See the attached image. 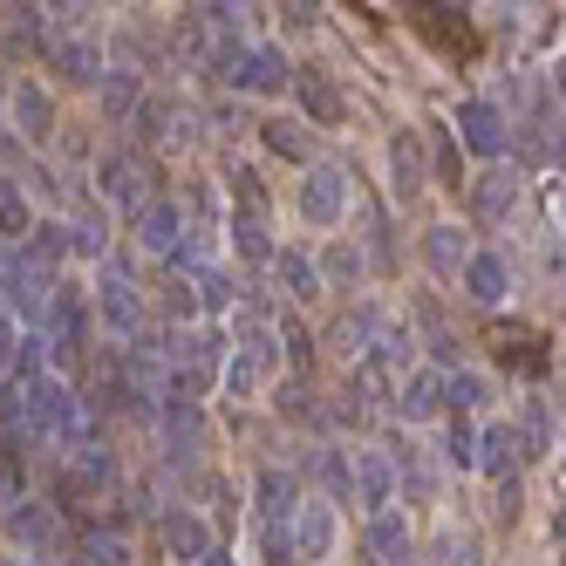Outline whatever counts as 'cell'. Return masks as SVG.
Masks as SVG:
<instances>
[{"mask_svg": "<svg viewBox=\"0 0 566 566\" xmlns=\"http://www.w3.org/2000/svg\"><path fill=\"white\" fill-rule=\"evenodd\" d=\"M546 96H553V103L566 109V49H559V55L546 62Z\"/></svg>", "mask_w": 566, "mask_h": 566, "instance_id": "18", "label": "cell"}, {"mask_svg": "<svg viewBox=\"0 0 566 566\" xmlns=\"http://www.w3.org/2000/svg\"><path fill=\"white\" fill-rule=\"evenodd\" d=\"M443 124H451V137H458V150L471 157V165H505L512 137H518V124L484 90H464L451 109H443Z\"/></svg>", "mask_w": 566, "mask_h": 566, "instance_id": "7", "label": "cell"}, {"mask_svg": "<svg viewBox=\"0 0 566 566\" xmlns=\"http://www.w3.org/2000/svg\"><path fill=\"white\" fill-rule=\"evenodd\" d=\"M287 546H294V566H342V553H348V505L307 492L294 525H287Z\"/></svg>", "mask_w": 566, "mask_h": 566, "instance_id": "9", "label": "cell"}, {"mask_svg": "<svg viewBox=\"0 0 566 566\" xmlns=\"http://www.w3.org/2000/svg\"><path fill=\"white\" fill-rule=\"evenodd\" d=\"M0 539H8V553L55 559V546H62V505L55 499H14V505H0Z\"/></svg>", "mask_w": 566, "mask_h": 566, "instance_id": "14", "label": "cell"}, {"mask_svg": "<svg viewBox=\"0 0 566 566\" xmlns=\"http://www.w3.org/2000/svg\"><path fill=\"white\" fill-rule=\"evenodd\" d=\"M518 287H525L518 247H512V239H478L471 266L458 273V301H464L471 314H484V321H499V314L518 301Z\"/></svg>", "mask_w": 566, "mask_h": 566, "instance_id": "5", "label": "cell"}, {"mask_svg": "<svg viewBox=\"0 0 566 566\" xmlns=\"http://www.w3.org/2000/svg\"><path fill=\"white\" fill-rule=\"evenodd\" d=\"M525 206H533V171H518L512 157H505V165H484V171L464 185L458 219H464L471 232H484V239H518Z\"/></svg>", "mask_w": 566, "mask_h": 566, "instance_id": "2", "label": "cell"}, {"mask_svg": "<svg viewBox=\"0 0 566 566\" xmlns=\"http://www.w3.org/2000/svg\"><path fill=\"white\" fill-rule=\"evenodd\" d=\"M124 226H130V247H137L144 260H165V266L178 260V247L191 239V219H185V206H178V191H157L150 206L130 212Z\"/></svg>", "mask_w": 566, "mask_h": 566, "instance_id": "15", "label": "cell"}, {"mask_svg": "<svg viewBox=\"0 0 566 566\" xmlns=\"http://www.w3.org/2000/svg\"><path fill=\"white\" fill-rule=\"evenodd\" d=\"M253 144L273 157V165H287L294 178H301L307 165H321V137L301 124L294 109H266V116H260V130H253Z\"/></svg>", "mask_w": 566, "mask_h": 566, "instance_id": "17", "label": "cell"}, {"mask_svg": "<svg viewBox=\"0 0 566 566\" xmlns=\"http://www.w3.org/2000/svg\"><path fill=\"white\" fill-rule=\"evenodd\" d=\"M423 539H430V525L410 505L369 512V518H361V533H355V546H361V559H369V566H417L423 559Z\"/></svg>", "mask_w": 566, "mask_h": 566, "instance_id": "10", "label": "cell"}, {"mask_svg": "<svg viewBox=\"0 0 566 566\" xmlns=\"http://www.w3.org/2000/svg\"><path fill=\"white\" fill-rule=\"evenodd\" d=\"M287 109L301 116V124H307L314 137H328V130H342V124H348L355 90H348V75H342V69H328V62L301 55V69H294V90H287Z\"/></svg>", "mask_w": 566, "mask_h": 566, "instance_id": "8", "label": "cell"}, {"mask_svg": "<svg viewBox=\"0 0 566 566\" xmlns=\"http://www.w3.org/2000/svg\"><path fill=\"white\" fill-rule=\"evenodd\" d=\"M287 219H294L307 239L355 232V219H361V185H355V171H348V165H335V157L307 165V171L287 185Z\"/></svg>", "mask_w": 566, "mask_h": 566, "instance_id": "1", "label": "cell"}, {"mask_svg": "<svg viewBox=\"0 0 566 566\" xmlns=\"http://www.w3.org/2000/svg\"><path fill=\"white\" fill-rule=\"evenodd\" d=\"M376 165H382V206L389 212H410V206H423V198H437L423 124H389L382 144H376Z\"/></svg>", "mask_w": 566, "mask_h": 566, "instance_id": "4", "label": "cell"}, {"mask_svg": "<svg viewBox=\"0 0 566 566\" xmlns=\"http://www.w3.org/2000/svg\"><path fill=\"white\" fill-rule=\"evenodd\" d=\"M348 505H355L361 518L396 505V458H389L382 437H355V443H348Z\"/></svg>", "mask_w": 566, "mask_h": 566, "instance_id": "13", "label": "cell"}, {"mask_svg": "<svg viewBox=\"0 0 566 566\" xmlns=\"http://www.w3.org/2000/svg\"><path fill=\"white\" fill-rule=\"evenodd\" d=\"M417 266H423V287H437V294H458V273L471 266V253H478V232L443 206V212H430L423 226H417Z\"/></svg>", "mask_w": 566, "mask_h": 566, "instance_id": "6", "label": "cell"}, {"mask_svg": "<svg viewBox=\"0 0 566 566\" xmlns=\"http://www.w3.org/2000/svg\"><path fill=\"white\" fill-rule=\"evenodd\" d=\"M266 287H273V307H280V314H287V307H321V301H328L307 239H301V247H287V239H280V253H273V266H266Z\"/></svg>", "mask_w": 566, "mask_h": 566, "instance_id": "16", "label": "cell"}, {"mask_svg": "<svg viewBox=\"0 0 566 566\" xmlns=\"http://www.w3.org/2000/svg\"><path fill=\"white\" fill-rule=\"evenodd\" d=\"M157 546H165V559H171V566H206V559L226 546V533L212 525V512H206V505L178 499V505L157 512Z\"/></svg>", "mask_w": 566, "mask_h": 566, "instance_id": "12", "label": "cell"}, {"mask_svg": "<svg viewBox=\"0 0 566 566\" xmlns=\"http://www.w3.org/2000/svg\"><path fill=\"white\" fill-rule=\"evenodd\" d=\"M8 124H14V144L28 157H49L62 144V124H69L62 90L49 83V75H34V69L8 75V109H0V130H8Z\"/></svg>", "mask_w": 566, "mask_h": 566, "instance_id": "3", "label": "cell"}, {"mask_svg": "<svg viewBox=\"0 0 566 566\" xmlns=\"http://www.w3.org/2000/svg\"><path fill=\"white\" fill-rule=\"evenodd\" d=\"M90 191L103 198L116 219L144 212L150 198H157V185H150V157H144V150H103L96 171H90Z\"/></svg>", "mask_w": 566, "mask_h": 566, "instance_id": "11", "label": "cell"}]
</instances>
